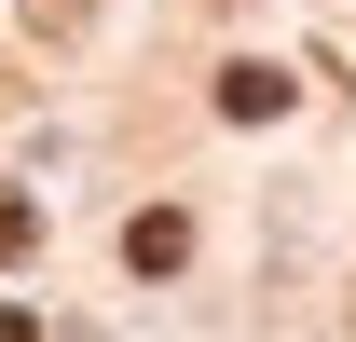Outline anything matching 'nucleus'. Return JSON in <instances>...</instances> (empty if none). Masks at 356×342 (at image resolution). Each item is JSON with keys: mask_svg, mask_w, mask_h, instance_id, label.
Here are the masks:
<instances>
[{"mask_svg": "<svg viewBox=\"0 0 356 342\" xmlns=\"http://www.w3.org/2000/svg\"><path fill=\"white\" fill-rule=\"evenodd\" d=\"M83 14H96V0H28V28H42V42H83Z\"/></svg>", "mask_w": 356, "mask_h": 342, "instance_id": "obj_4", "label": "nucleus"}, {"mask_svg": "<svg viewBox=\"0 0 356 342\" xmlns=\"http://www.w3.org/2000/svg\"><path fill=\"white\" fill-rule=\"evenodd\" d=\"M220 110H233V124H274V110H288V69H261V55L220 69Z\"/></svg>", "mask_w": 356, "mask_h": 342, "instance_id": "obj_2", "label": "nucleus"}, {"mask_svg": "<svg viewBox=\"0 0 356 342\" xmlns=\"http://www.w3.org/2000/svg\"><path fill=\"white\" fill-rule=\"evenodd\" d=\"M28 247H42V206H28V192H0V274H14Z\"/></svg>", "mask_w": 356, "mask_h": 342, "instance_id": "obj_3", "label": "nucleus"}, {"mask_svg": "<svg viewBox=\"0 0 356 342\" xmlns=\"http://www.w3.org/2000/svg\"><path fill=\"white\" fill-rule=\"evenodd\" d=\"M124 260H137V274H178V260H192V219H178V206H137Z\"/></svg>", "mask_w": 356, "mask_h": 342, "instance_id": "obj_1", "label": "nucleus"}, {"mask_svg": "<svg viewBox=\"0 0 356 342\" xmlns=\"http://www.w3.org/2000/svg\"><path fill=\"white\" fill-rule=\"evenodd\" d=\"M0 342H42V315H14V301H0Z\"/></svg>", "mask_w": 356, "mask_h": 342, "instance_id": "obj_5", "label": "nucleus"}]
</instances>
